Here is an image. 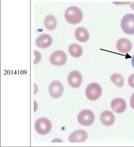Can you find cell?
<instances>
[{"mask_svg": "<svg viewBox=\"0 0 134 147\" xmlns=\"http://www.w3.org/2000/svg\"><path fill=\"white\" fill-rule=\"evenodd\" d=\"M64 18L67 22L71 24H79L83 18L82 11L75 6L70 7L65 11Z\"/></svg>", "mask_w": 134, "mask_h": 147, "instance_id": "1", "label": "cell"}, {"mask_svg": "<svg viewBox=\"0 0 134 147\" xmlns=\"http://www.w3.org/2000/svg\"><path fill=\"white\" fill-rule=\"evenodd\" d=\"M121 27L123 31L128 35H134V14L125 15L121 21Z\"/></svg>", "mask_w": 134, "mask_h": 147, "instance_id": "2", "label": "cell"}, {"mask_svg": "<svg viewBox=\"0 0 134 147\" xmlns=\"http://www.w3.org/2000/svg\"><path fill=\"white\" fill-rule=\"evenodd\" d=\"M52 123L46 118L38 119L35 123V129L37 133L40 135H46L50 131Z\"/></svg>", "mask_w": 134, "mask_h": 147, "instance_id": "3", "label": "cell"}, {"mask_svg": "<svg viewBox=\"0 0 134 147\" xmlns=\"http://www.w3.org/2000/svg\"><path fill=\"white\" fill-rule=\"evenodd\" d=\"M94 118L93 112L88 109L82 110L77 116V120L79 123L85 126H89L93 123Z\"/></svg>", "mask_w": 134, "mask_h": 147, "instance_id": "4", "label": "cell"}, {"mask_svg": "<svg viewBox=\"0 0 134 147\" xmlns=\"http://www.w3.org/2000/svg\"><path fill=\"white\" fill-rule=\"evenodd\" d=\"M102 94L101 86L97 83H92L87 86L86 89V95L88 99L95 100L98 99Z\"/></svg>", "mask_w": 134, "mask_h": 147, "instance_id": "5", "label": "cell"}, {"mask_svg": "<svg viewBox=\"0 0 134 147\" xmlns=\"http://www.w3.org/2000/svg\"><path fill=\"white\" fill-rule=\"evenodd\" d=\"M67 57L64 51L58 50L54 51L50 57V61L52 64L56 66H61L66 63Z\"/></svg>", "mask_w": 134, "mask_h": 147, "instance_id": "6", "label": "cell"}, {"mask_svg": "<svg viewBox=\"0 0 134 147\" xmlns=\"http://www.w3.org/2000/svg\"><path fill=\"white\" fill-rule=\"evenodd\" d=\"M64 91L63 86L59 81H54L50 84L49 92L50 95L54 98H60Z\"/></svg>", "mask_w": 134, "mask_h": 147, "instance_id": "7", "label": "cell"}, {"mask_svg": "<svg viewBox=\"0 0 134 147\" xmlns=\"http://www.w3.org/2000/svg\"><path fill=\"white\" fill-rule=\"evenodd\" d=\"M82 80L81 74L77 70L71 71L68 76V83L74 88L80 87L82 82Z\"/></svg>", "mask_w": 134, "mask_h": 147, "instance_id": "8", "label": "cell"}, {"mask_svg": "<svg viewBox=\"0 0 134 147\" xmlns=\"http://www.w3.org/2000/svg\"><path fill=\"white\" fill-rule=\"evenodd\" d=\"M126 107L127 105L125 100L121 98H116L111 102V108L116 113H122L126 110Z\"/></svg>", "mask_w": 134, "mask_h": 147, "instance_id": "9", "label": "cell"}, {"mask_svg": "<svg viewBox=\"0 0 134 147\" xmlns=\"http://www.w3.org/2000/svg\"><path fill=\"white\" fill-rule=\"evenodd\" d=\"M87 133L83 130H78L72 132L69 136L70 142H83L86 140Z\"/></svg>", "mask_w": 134, "mask_h": 147, "instance_id": "10", "label": "cell"}, {"mask_svg": "<svg viewBox=\"0 0 134 147\" xmlns=\"http://www.w3.org/2000/svg\"><path fill=\"white\" fill-rule=\"evenodd\" d=\"M117 49L122 54H126L130 51L132 49L131 42L125 38H120L117 41L116 45Z\"/></svg>", "mask_w": 134, "mask_h": 147, "instance_id": "11", "label": "cell"}, {"mask_svg": "<svg viewBox=\"0 0 134 147\" xmlns=\"http://www.w3.org/2000/svg\"><path fill=\"white\" fill-rule=\"evenodd\" d=\"M52 43V38L50 35L44 34L40 35L36 39V44L38 47L42 49H46Z\"/></svg>", "mask_w": 134, "mask_h": 147, "instance_id": "12", "label": "cell"}, {"mask_svg": "<svg viewBox=\"0 0 134 147\" xmlns=\"http://www.w3.org/2000/svg\"><path fill=\"white\" fill-rule=\"evenodd\" d=\"M100 119L101 123L107 126L113 125L115 121L114 114L109 111H105L102 112L100 114Z\"/></svg>", "mask_w": 134, "mask_h": 147, "instance_id": "13", "label": "cell"}, {"mask_svg": "<svg viewBox=\"0 0 134 147\" xmlns=\"http://www.w3.org/2000/svg\"><path fill=\"white\" fill-rule=\"evenodd\" d=\"M75 36L80 42H86L89 39L88 31L84 27H78L75 31Z\"/></svg>", "mask_w": 134, "mask_h": 147, "instance_id": "14", "label": "cell"}, {"mask_svg": "<svg viewBox=\"0 0 134 147\" xmlns=\"http://www.w3.org/2000/svg\"><path fill=\"white\" fill-rule=\"evenodd\" d=\"M57 24L56 19L53 15L46 16L44 21L45 27L49 30H53L56 29Z\"/></svg>", "mask_w": 134, "mask_h": 147, "instance_id": "15", "label": "cell"}, {"mask_svg": "<svg viewBox=\"0 0 134 147\" xmlns=\"http://www.w3.org/2000/svg\"><path fill=\"white\" fill-rule=\"evenodd\" d=\"M68 52L70 55L75 58H79L82 55V48L77 44L70 45L68 47Z\"/></svg>", "mask_w": 134, "mask_h": 147, "instance_id": "16", "label": "cell"}, {"mask_svg": "<svg viewBox=\"0 0 134 147\" xmlns=\"http://www.w3.org/2000/svg\"><path fill=\"white\" fill-rule=\"evenodd\" d=\"M111 80L119 87H122L124 83V80L123 76L118 74H114L111 76Z\"/></svg>", "mask_w": 134, "mask_h": 147, "instance_id": "17", "label": "cell"}, {"mask_svg": "<svg viewBox=\"0 0 134 147\" xmlns=\"http://www.w3.org/2000/svg\"><path fill=\"white\" fill-rule=\"evenodd\" d=\"M34 64H36L40 61L41 59V56L40 53L36 51H34Z\"/></svg>", "mask_w": 134, "mask_h": 147, "instance_id": "18", "label": "cell"}, {"mask_svg": "<svg viewBox=\"0 0 134 147\" xmlns=\"http://www.w3.org/2000/svg\"><path fill=\"white\" fill-rule=\"evenodd\" d=\"M128 83L131 87L134 88V74L130 76L128 78Z\"/></svg>", "mask_w": 134, "mask_h": 147, "instance_id": "19", "label": "cell"}, {"mask_svg": "<svg viewBox=\"0 0 134 147\" xmlns=\"http://www.w3.org/2000/svg\"><path fill=\"white\" fill-rule=\"evenodd\" d=\"M130 105L131 108L134 109V93L130 98Z\"/></svg>", "mask_w": 134, "mask_h": 147, "instance_id": "20", "label": "cell"}, {"mask_svg": "<svg viewBox=\"0 0 134 147\" xmlns=\"http://www.w3.org/2000/svg\"><path fill=\"white\" fill-rule=\"evenodd\" d=\"M113 4L116 5H128L129 4H131V2H113Z\"/></svg>", "mask_w": 134, "mask_h": 147, "instance_id": "21", "label": "cell"}, {"mask_svg": "<svg viewBox=\"0 0 134 147\" xmlns=\"http://www.w3.org/2000/svg\"><path fill=\"white\" fill-rule=\"evenodd\" d=\"M130 8H131V9L134 10V2L131 3L130 5Z\"/></svg>", "mask_w": 134, "mask_h": 147, "instance_id": "22", "label": "cell"}, {"mask_svg": "<svg viewBox=\"0 0 134 147\" xmlns=\"http://www.w3.org/2000/svg\"><path fill=\"white\" fill-rule=\"evenodd\" d=\"M131 63H132V66L134 68V55L132 57V59H131Z\"/></svg>", "mask_w": 134, "mask_h": 147, "instance_id": "23", "label": "cell"}]
</instances>
